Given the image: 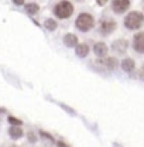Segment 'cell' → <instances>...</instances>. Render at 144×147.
I'll list each match as a JSON object with an SVG mask.
<instances>
[{
    "instance_id": "cell-8",
    "label": "cell",
    "mask_w": 144,
    "mask_h": 147,
    "mask_svg": "<svg viewBox=\"0 0 144 147\" xmlns=\"http://www.w3.org/2000/svg\"><path fill=\"white\" fill-rule=\"evenodd\" d=\"M134 68H136V64H134V61H133L131 58H126V59L122 61V69H123L124 72H129V74L133 72Z\"/></svg>"
},
{
    "instance_id": "cell-15",
    "label": "cell",
    "mask_w": 144,
    "mask_h": 147,
    "mask_svg": "<svg viewBox=\"0 0 144 147\" xmlns=\"http://www.w3.org/2000/svg\"><path fill=\"white\" fill-rule=\"evenodd\" d=\"M45 28H48V30H55L57 28V23H55L52 18H48V20H45Z\"/></svg>"
},
{
    "instance_id": "cell-11",
    "label": "cell",
    "mask_w": 144,
    "mask_h": 147,
    "mask_svg": "<svg viewBox=\"0 0 144 147\" xmlns=\"http://www.w3.org/2000/svg\"><path fill=\"white\" fill-rule=\"evenodd\" d=\"M89 54V47L86 44H79L76 45V55L79 58H85L86 55Z\"/></svg>"
},
{
    "instance_id": "cell-14",
    "label": "cell",
    "mask_w": 144,
    "mask_h": 147,
    "mask_svg": "<svg viewBox=\"0 0 144 147\" xmlns=\"http://www.w3.org/2000/svg\"><path fill=\"white\" fill-rule=\"evenodd\" d=\"M38 9H40V7H38L37 3H30V4L26 6V10H27L30 14H36L37 11H38Z\"/></svg>"
},
{
    "instance_id": "cell-1",
    "label": "cell",
    "mask_w": 144,
    "mask_h": 147,
    "mask_svg": "<svg viewBox=\"0 0 144 147\" xmlns=\"http://www.w3.org/2000/svg\"><path fill=\"white\" fill-rule=\"evenodd\" d=\"M144 24V14L140 11H130L124 18V26L129 30H137Z\"/></svg>"
},
{
    "instance_id": "cell-7",
    "label": "cell",
    "mask_w": 144,
    "mask_h": 147,
    "mask_svg": "<svg viewBox=\"0 0 144 147\" xmlns=\"http://www.w3.org/2000/svg\"><path fill=\"white\" fill-rule=\"evenodd\" d=\"M93 53L98 55V57H106L108 54V45L105 44V42H96L95 45H93Z\"/></svg>"
},
{
    "instance_id": "cell-16",
    "label": "cell",
    "mask_w": 144,
    "mask_h": 147,
    "mask_svg": "<svg viewBox=\"0 0 144 147\" xmlns=\"http://www.w3.org/2000/svg\"><path fill=\"white\" fill-rule=\"evenodd\" d=\"M9 122H10V123H14V125H21V122L17 120L16 117H9Z\"/></svg>"
},
{
    "instance_id": "cell-17",
    "label": "cell",
    "mask_w": 144,
    "mask_h": 147,
    "mask_svg": "<svg viewBox=\"0 0 144 147\" xmlns=\"http://www.w3.org/2000/svg\"><path fill=\"white\" fill-rule=\"evenodd\" d=\"M139 76H140V79L144 81V65L141 67V69H140V74H139Z\"/></svg>"
},
{
    "instance_id": "cell-9",
    "label": "cell",
    "mask_w": 144,
    "mask_h": 147,
    "mask_svg": "<svg viewBox=\"0 0 144 147\" xmlns=\"http://www.w3.org/2000/svg\"><path fill=\"white\" fill-rule=\"evenodd\" d=\"M64 44H65L68 48L76 47V45H78V38H76L75 34H65V36H64Z\"/></svg>"
},
{
    "instance_id": "cell-13",
    "label": "cell",
    "mask_w": 144,
    "mask_h": 147,
    "mask_svg": "<svg viewBox=\"0 0 144 147\" xmlns=\"http://www.w3.org/2000/svg\"><path fill=\"white\" fill-rule=\"evenodd\" d=\"M9 133H10V136H11L13 139H20V137L23 136V130L20 127H11Z\"/></svg>"
},
{
    "instance_id": "cell-3",
    "label": "cell",
    "mask_w": 144,
    "mask_h": 147,
    "mask_svg": "<svg viewBox=\"0 0 144 147\" xmlns=\"http://www.w3.org/2000/svg\"><path fill=\"white\" fill-rule=\"evenodd\" d=\"M73 13V6L71 1H59L54 7V14L58 18H68Z\"/></svg>"
},
{
    "instance_id": "cell-4",
    "label": "cell",
    "mask_w": 144,
    "mask_h": 147,
    "mask_svg": "<svg viewBox=\"0 0 144 147\" xmlns=\"http://www.w3.org/2000/svg\"><path fill=\"white\" fill-rule=\"evenodd\" d=\"M133 48L134 51L144 54V31H140L133 37Z\"/></svg>"
},
{
    "instance_id": "cell-2",
    "label": "cell",
    "mask_w": 144,
    "mask_h": 147,
    "mask_svg": "<svg viewBox=\"0 0 144 147\" xmlns=\"http://www.w3.org/2000/svg\"><path fill=\"white\" fill-rule=\"evenodd\" d=\"M75 26L78 27V30L86 33V31H89L90 28H93L95 18L92 17V14H89V13H81L78 16V18H76V21H75Z\"/></svg>"
},
{
    "instance_id": "cell-12",
    "label": "cell",
    "mask_w": 144,
    "mask_h": 147,
    "mask_svg": "<svg viewBox=\"0 0 144 147\" xmlns=\"http://www.w3.org/2000/svg\"><path fill=\"white\" fill-rule=\"evenodd\" d=\"M102 65H105L108 69H114L117 67V59L116 58H106L105 61H100Z\"/></svg>"
},
{
    "instance_id": "cell-6",
    "label": "cell",
    "mask_w": 144,
    "mask_h": 147,
    "mask_svg": "<svg viewBox=\"0 0 144 147\" xmlns=\"http://www.w3.org/2000/svg\"><path fill=\"white\" fill-rule=\"evenodd\" d=\"M129 7H130V1L129 0H114V1H112V9L117 14L124 13Z\"/></svg>"
},
{
    "instance_id": "cell-5",
    "label": "cell",
    "mask_w": 144,
    "mask_h": 147,
    "mask_svg": "<svg viewBox=\"0 0 144 147\" xmlns=\"http://www.w3.org/2000/svg\"><path fill=\"white\" fill-rule=\"evenodd\" d=\"M116 28V21L114 20H110V18H106V20H102L100 21V33L103 36H108L112 31H114Z\"/></svg>"
},
{
    "instance_id": "cell-10",
    "label": "cell",
    "mask_w": 144,
    "mask_h": 147,
    "mask_svg": "<svg viewBox=\"0 0 144 147\" xmlns=\"http://www.w3.org/2000/svg\"><path fill=\"white\" fill-rule=\"evenodd\" d=\"M113 48L117 51V53H124L127 48V41L126 40H123V38H120V40H117V41H114L113 42Z\"/></svg>"
}]
</instances>
